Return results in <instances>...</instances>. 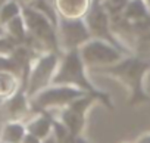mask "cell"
I'll use <instances>...</instances> for the list:
<instances>
[{
    "instance_id": "7c38bea8",
    "label": "cell",
    "mask_w": 150,
    "mask_h": 143,
    "mask_svg": "<svg viewBox=\"0 0 150 143\" xmlns=\"http://www.w3.org/2000/svg\"><path fill=\"white\" fill-rule=\"evenodd\" d=\"M132 53L135 56H140V58H144V59H150V30L135 38V44H134Z\"/></svg>"
},
{
    "instance_id": "30bf717a",
    "label": "cell",
    "mask_w": 150,
    "mask_h": 143,
    "mask_svg": "<svg viewBox=\"0 0 150 143\" xmlns=\"http://www.w3.org/2000/svg\"><path fill=\"white\" fill-rule=\"evenodd\" d=\"M27 134V128L24 122L9 121L5 122L0 128V140L3 143H22Z\"/></svg>"
},
{
    "instance_id": "44dd1931",
    "label": "cell",
    "mask_w": 150,
    "mask_h": 143,
    "mask_svg": "<svg viewBox=\"0 0 150 143\" xmlns=\"http://www.w3.org/2000/svg\"><path fill=\"white\" fill-rule=\"evenodd\" d=\"M0 143H3V142H2V140H0Z\"/></svg>"
},
{
    "instance_id": "9a60e30c",
    "label": "cell",
    "mask_w": 150,
    "mask_h": 143,
    "mask_svg": "<svg viewBox=\"0 0 150 143\" xmlns=\"http://www.w3.org/2000/svg\"><path fill=\"white\" fill-rule=\"evenodd\" d=\"M135 143H150V133H144V134H141V136L135 140Z\"/></svg>"
},
{
    "instance_id": "ba28073f",
    "label": "cell",
    "mask_w": 150,
    "mask_h": 143,
    "mask_svg": "<svg viewBox=\"0 0 150 143\" xmlns=\"http://www.w3.org/2000/svg\"><path fill=\"white\" fill-rule=\"evenodd\" d=\"M25 128L28 134L43 142L53 133V117L49 112H34L31 118L27 120Z\"/></svg>"
},
{
    "instance_id": "4fadbf2b",
    "label": "cell",
    "mask_w": 150,
    "mask_h": 143,
    "mask_svg": "<svg viewBox=\"0 0 150 143\" xmlns=\"http://www.w3.org/2000/svg\"><path fill=\"white\" fill-rule=\"evenodd\" d=\"M131 2V0H105V2L100 5L106 14L112 18V16H118L122 15V12L125 11L127 5Z\"/></svg>"
},
{
    "instance_id": "8992f818",
    "label": "cell",
    "mask_w": 150,
    "mask_h": 143,
    "mask_svg": "<svg viewBox=\"0 0 150 143\" xmlns=\"http://www.w3.org/2000/svg\"><path fill=\"white\" fill-rule=\"evenodd\" d=\"M56 37H57V46L63 53L71 50H78L83 44L91 40L84 18L69 19V18L59 16L57 27H56Z\"/></svg>"
},
{
    "instance_id": "277c9868",
    "label": "cell",
    "mask_w": 150,
    "mask_h": 143,
    "mask_svg": "<svg viewBox=\"0 0 150 143\" xmlns=\"http://www.w3.org/2000/svg\"><path fill=\"white\" fill-rule=\"evenodd\" d=\"M59 60L60 58L57 53L49 52V53H41L33 62L30 74H28V80L25 84V93L28 99L43 92L49 86H52L53 77L59 66Z\"/></svg>"
},
{
    "instance_id": "2e32d148",
    "label": "cell",
    "mask_w": 150,
    "mask_h": 143,
    "mask_svg": "<svg viewBox=\"0 0 150 143\" xmlns=\"http://www.w3.org/2000/svg\"><path fill=\"white\" fill-rule=\"evenodd\" d=\"M150 87V73L147 74V78H146V89Z\"/></svg>"
},
{
    "instance_id": "e0dca14e",
    "label": "cell",
    "mask_w": 150,
    "mask_h": 143,
    "mask_svg": "<svg viewBox=\"0 0 150 143\" xmlns=\"http://www.w3.org/2000/svg\"><path fill=\"white\" fill-rule=\"evenodd\" d=\"M105 0H91V3H96V5H102Z\"/></svg>"
},
{
    "instance_id": "6da1fadb",
    "label": "cell",
    "mask_w": 150,
    "mask_h": 143,
    "mask_svg": "<svg viewBox=\"0 0 150 143\" xmlns=\"http://www.w3.org/2000/svg\"><path fill=\"white\" fill-rule=\"evenodd\" d=\"M91 71L96 75L110 77L119 81L128 90L129 105H140L150 100V96L146 89V78L150 73V59L128 55L112 66L97 68Z\"/></svg>"
},
{
    "instance_id": "9c48e42d",
    "label": "cell",
    "mask_w": 150,
    "mask_h": 143,
    "mask_svg": "<svg viewBox=\"0 0 150 143\" xmlns=\"http://www.w3.org/2000/svg\"><path fill=\"white\" fill-rule=\"evenodd\" d=\"M57 15L69 19H81V14L88 12V0H54Z\"/></svg>"
},
{
    "instance_id": "52a82bcc",
    "label": "cell",
    "mask_w": 150,
    "mask_h": 143,
    "mask_svg": "<svg viewBox=\"0 0 150 143\" xmlns=\"http://www.w3.org/2000/svg\"><path fill=\"white\" fill-rule=\"evenodd\" d=\"M0 105H2L0 112H2L3 117L8 120L6 122L16 121V122H24L25 124V121L28 118H31V115L34 114L33 108H31V102H30L27 93L22 89H19L11 97L5 99Z\"/></svg>"
},
{
    "instance_id": "ac0fdd59",
    "label": "cell",
    "mask_w": 150,
    "mask_h": 143,
    "mask_svg": "<svg viewBox=\"0 0 150 143\" xmlns=\"http://www.w3.org/2000/svg\"><path fill=\"white\" fill-rule=\"evenodd\" d=\"M144 2H146V3L149 5V8H150V0H144Z\"/></svg>"
},
{
    "instance_id": "7a4b0ae2",
    "label": "cell",
    "mask_w": 150,
    "mask_h": 143,
    "mask_svg": "<svg viewBox=\"0 0 150 143\" xmlns=\"http://www.w3.org/2000/svg\"><path fill=\"white\" fill-rule=\"evenodd\" d=\"M52 86H69L80 89L87 95L99 97L109 109L113 108L110 102V96L108 93L99 92L87 77V68L80 56V50H71L62 55L59 60V66L53 77Z\"/></svg>"
},
{
    "instance_id": "5bb4252c",
    "label": "cell",
    "mask_w": 150,
    "mask_h": 143,
    "mask_svg": "<svg viewBox=\"0 0 150 143\" xmlns=\"http://www.w3.org/2000/svg\"><path fill=\"white\" fill-rule=\"evenodd\" d=\"M22 143H43L41 140H38L37 137H34V136H31V134H25V137H24V140H22Z\"/></svg>"
},
{
    "instance_id": "ffe728a7",
    "label": "cell",
    "mask_w": 150,
    "mask_h": 143,
    "mask_svg": "<svg viewBox=\"0 0 150 143\" xmlns=\"http://www.w3.org/2000/svg\"><path fill=\"white\" fill-rule=\"evenodd\" d=\"M147 93H150V87H147Z\"/></svg>"
},
{
    "instance_id": "5b68a950",
    "label": "cell",
    "mask_w": 150,
    "mask_h": 143,
    "mask_svg": "<svg viewBox=\"0 0 150 143\" xmlns=\"http://www.w3.org/2000/svg\"><path fill=\"white\" fill-rule=\"evenodd\" d=\"M78 50H80V56L87 69L112 66V65L118 63L124 56H127L119 49L109 44L108 41L96 40V38L88 40Z\"/></svg>"
},
{
    "instance_id": "d6986e66",
    "label": "cell",
    "mask_w": 150,
    "mask_h": 143,
    "mask_svg": "<svg viewBox=\"0 0 150 143\" xmlns=\"http://www.w3.org/2000/svg\"><path fill=\"white\" fill-rule=\"evenodd\" d=\"M47 2H50V3L53 5V3H54V0H47Z\"/></svg>"
},
{
    "instance_id": "3957f363",
    "label": "cell",
    "mask_w": 150,
    "mask_h": 143,
    "mask_svg": "<svg viewBox=\"0 0 150 143\" xmlns=\"http://www.w3.org/2000/svg\"><path fill=\"white\" fill-rule=\"evenodd\" d=\"M80 89L69 87V86H49L43 92L37 93L30 99L33 112H49L53 114L56 111L65 109L72 102L86 96Z\"/></svg>"
},
{
    "instance_id": "8fae6325",
    "label": "cell",
    "mask_w": 150,
    "mask_h": 143,
    "mask_svg": "<svg viewBox=\"0 0 150 143\" xmlns=\"http://www.w3.org/2000/svg\"><path fill=\"white\" fill-rule=\"evenodd\" d=\"M21 14H22V6L16 0H5L0 6V25H2V28L12 19L21 16Z\"/></svg>"
}]
</instances>
